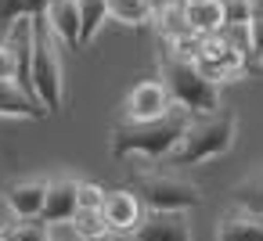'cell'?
Masks as SVG:
<instances>
[{"label":"cell","mask_w":263,"mask_h":241,"mask_svg":"<svg viewBox=\"0 0 263 241\" xmlns=\"http://www.w3.org/2000/svg\"><path fill=\"white\" fill-rule=\"evenodd\" d=\"M249 36H252V54H263V0H249Z\"/></svg>","instance_id":"cell-21"},{"label":"cell","mask_w":263,"mask_h":241,"mask_svg":"<svg viewBox=\"0 0 263 241\" xmlns=\"http://www.w3.org/2000/svg\"><path fill=\"white\" fill-rule=\"evenodd\" d=\"M72 230H76L83 241H105V237L112 234V227H108L105 216H101V209H76Z\"/></svg>","instance_id":"cell-20"},{"label":"cell","mask_w":263,"mask_h":241,"mask_svg":"<svg viewBox=\"0 0 263 241\" xmlns=\"http://www.w3.org/2000/svg\"><path fill=\"white\" fill-rule=\"evenodd\" d=\"M256 62H259V65H263V54H259V58H256Z\"/></svg>","instance_id":"cell-24"},{"label":"cell","mask_w":263,"mask_h":241,"mask_svg":"<svg viewBox=\"0 0 263 241\" xmlns=\"http://www.w3.org/2000/svg\"><path fill=\"white\" fill-rule=\"evenodd\" d=\"M0 79H8V83H18V58L11 51V44L0 36Z\"/></svg>","instance_id":"cell-22"},{"label":"cell","mask_w":263,"mask_h":241,"mask_svg":"<svg viewBox=\"0 0 263 241\" xmlns=\"http://www.w3.org/2000/svg\"><path fill=\"white\" fill-rule=\"evenodd\" d=\"M105 241H119V237H105Z\"/></svg>","instance_id":"cell-25"},{"label":"cell","mask_w":263,"mask_h":241,"mask_svg":"<svg viewBox=\"0 0 263 241\" xmlns=\"http://www.w3.org/2000/svg\"><path fill=\"white\" fill-rule=\"evenodd\" d=\"M108 18H116L130 29L152 26L155 22V0H108Z\"/></svg>","instance_id":"cell-16"},{"label":"cell","mask_w":263,"mask_h":241,"mask_svg":"<svg viewBox=\"0 0 263 241\" xmlns=\"http://www.w3.org/2000/svg\"><path fill=\"white\" fill-rule=\"evenodd\" d=\"M159 83L166 87L170 101L187 115H213L220 112V87L195 65V54L162 47L159 58Z\"/></svg>","instance_id":"cell-2"},{"label":"cell","mask_w":263,"mask_h":241,"mask_svg":"<svg viewBox=\"0 0 263 241\" xmlns=\"http://www.w3.org/2000/svg\"><path fill=\"white\" fill-rule=\"evenodd\" d=\"M180 8H184V18L195 36H213L227 26L223 0H180Z\"/></svg>","instance_id":"cell-12"},{"label":"cell","mask_w":263,"mask_h":241,"mask_svg":"<svg viewBox=\"0 0 263 241\" xmlns=\"http://www.w3.org/2000/svg\"><path fill=\"white\" fill-rule=\"evenodd\" d=\"M231 202H234V209H241V212L263 216V166L252 169V173H245V176L231 187Z\"/></svg>","instance_id":"cell-15"},{"label":"cell","mask_w":263,"mask_h":241,"mask_svg":"<svg viewBox=\"0 0 263 241\" xmlns=\"http://www.w3.org/2000/svg\"><path fill=\"white\" fill-rule=\"evenodd\" d=\"M108 22V0H80V51L90 47Z\"/></svg>","instance_id":"cell-17"},{"label":"cell","mask_w":263,"mask_h":241,"mask_svg":"<svg viewBox=\"0 0 263 241\" xmlns=\"http://www.w3.org/2000/svg\"><path fill=\"white\" fill-rule=\"evenodd\" d=\"M0 241H51V227L44 219H8L0 227Z\"/></svg>","instance_id":"cell-19"},{"label":"cell","mask_w":263,"mask_h":241,"mask_svg":"<svg viewBox=\"0 0 263 241\" xmlns=\"http://www.w3.org/2000/svg\"><path fill=\"white\" fill-rule=\"evenodd\" d=\"M80 209V180L72 176H58V180H47V198H44V212L40 219L51 227V223H72Z\"/></svg>","instance_id":"cell-7"},{"label":"cell","mask_w":263,"mask_h":241,"mask_svg":"<svg viewBox=\"0 0 263 241\" xmlns=\"http://www.w3.org/2000/svg\"><path fill=\"white\" fill-rule=\"evenodd\" d=\"M105 205V187L94 180H80V209H101Z\"/></svg>","instance_id":"cell-23"},{"label":"cell","mask_w":263,"mask_h":241,"mask_svg":"<svg viewBox=\"0 0 263 241\" xmlns=\"http://www.w3.org/2000/svg\"><path fill=\"white\" fill-rule=\"evenodd\" d=\"M47 26L54 29L58 44L80 51V0H51L44 11Z\"/></svg>","instance_id":"cell-11"},{"label":"cell","mask_w":263,"mask_h":241,"mask_svg":"<svg viewBox=\"0 0 263 241\" xmlns=\"http://www.w3.org/2000/svg\"><path fill=\"white\" fill-rule=\"evenodd\" d=\"M191 115L184 108H170L166 115L159 119H144V123H134V119H123L112 126L108 133V151L116 158H148V162H162L170 158V151L180 144L184 130H187Z\"/></svg>","instance_id":"cell-1"},{"label":"cell","mask_w":263,"mask_h":241,"mask_svg":"<svg viewBox=\"0 0 263 241\" xmlns=\"http://www.w3.org/2000/svg\"><path fill=\"white\" fill-rule=\"evenodd\" d=\"M44 105L33 97V90L0 79V119H44Z\"/></svg>","instance_id":"cell-13"},{"label":"cell","mask_w":263,"mask_h":241,"mask_svg":"<svg viewBox=\"0 0 263 241\" xmlns=\"http://www.w3.org/2000/svg\"><path fill=\"white\" fill-rule=\"evenodd\" d=\"M0 227H4V223H0Z\"/></svg>","instance_id":"cell-26"},{"label":"cell","mask_w":263,"mask_h":241,"mask_svg":"<svg viewBox=\"0 0 263 241\" xmlns=\"http://www.w3.org/2000/svg\"><path fill=\"white\" fill-rule=\"evenodd\" d=\"M170 108H173V101H170V94H166V87H162L159 79H141V83L126 94V119H134V123L159 119V115H166Z\"/></svg>","instance_id":"cell-6"},{"label":"cell","mask_w":263,"mask_h":241,"mask_svg":"<svg viewBox=\"0 0 263 241\" xmlns=\"http://www.w3.org/2000/svg\"><path fill=\"white\" fill-rule=\"evenodd\" d=\"M234 133H238V115L234 112H213V115H191L180 144L170 151V166H198L209 158H220L223 151L234 148Z\"/></svg>","instance_id":"cell-3"},{"label":"cell","mask_w":263,"mask_h":241,"mask_svg":"<svg viewBox=\"0 0 263 241\" xmlns=\"http://www.w3.org/2000/svg\"><path fill=\"white\" fill-rule=\"evenodd\" d=\"M29 90L44 105V112H62L65 105V72H62V47L47 18H33V69H29Z\"/></svg>","instance_id":"cell-4"},{"label":"cell","mask_w":263,"mask_h":241,"mask_svg":"<svg viewBox=\"0 0 263 241\" xmlns=\"http://www.w3.org/2000/svg\"><path fill=\"white\" fill-rule=\"evenodd\" d=\"M44 198H47V180H36V176L15 180V184L4 191L8 209H11L18 219H40V212H44Z\"/></svg>","instance_id":"cell-9"},{"label":"cell","mask_w":263,"mask_h":241,"mask_svg":"<svg viewBox=\"0 0 263 241\" xmlns=\"http://www.w3.org/2000/svg\"><path fill=\"white\" fill-rule=\"evenodd\" d=\"M137 241H191V223H187V212H144L137 230H134Z\"/></svg>","instance_id":"cell-8"},{"label":"cell","mask_w":263,"mask_h":241,"mask_svg":"<svg viewBox=\"0 0 263 241\" xmlns=\"http://www.w3.org/2000/svg\"><path fill=\"white\" fill-rule=\"evenodd\" d=\"M101 216L112 230H137L141 223V198L126 187H116V191H105V205H101Z\"/></svg>","instance_id":"cell-10"},{"label":"cell","mask_w":263,"mask_h":241,"mask_svg":"<svg viewBox=\"0 0 263 241\" xmlns=\"http://www.w3.org/2000/svg\"><path fill=\"white\" fill-rule=\"evenodd\" d=\"M134 194L152 212H187V209L202 205L198 184L180 176V173H166V169H141V173H134Z\"/></svg>","instance_id":"cell-5"},{"label":"cell","mask_w":263,"mask_h":241,"mask_svg":"<svg viewBox=\"0 0 263 241\" xmlns=\"http://www.w3.org/2000/svg\"><path fill=\"white\" fill-rule=\"evenodd\" d=\"M51 0H0V36H4L18 18H40Z\"/></svg>","instance_id":"cell-18"},{"label":"cell","mask_w":263,"mask_h":241,"mask_svg":"<svg viewBox=\"0 0 263 241\" xmlns=\"http://www.w3.org/2000/svg\"><path fill=\"white\" fill-rule=\"evenodd\" d=\"M216 241H263V216L256 212H223L216 219Z\"/></svg>","instance_id":"cell-14"}]
</instances>
